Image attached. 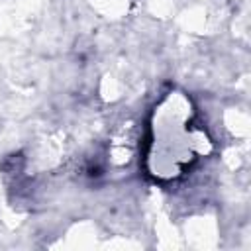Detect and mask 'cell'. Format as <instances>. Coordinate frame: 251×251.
I'll return each mask as SVG.
<instances>
[{"mask_svg":"<svg viewBox=\"0 0 251 251\" xmlns=\"http://www.w3.org/2000/svg\"><path fill=\"white\" fill-rule=\"evenodd\" d=\"M210 151L206 131L182 92H169L153 110L147 171L159 180H175Z\"/></svg>","mask_w":251,"mask_h":251,"instance_id":"obj_1","label":"cell"}]
</instances>
